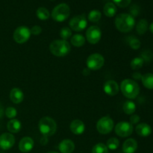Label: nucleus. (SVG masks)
<instances>
[{
    "label": "nucleus",
    "mask_w": 153,
    "mask_h": 153,
    "mask_svg": "<svg viewBox=\"0 0 153 153\" xmlns=\"http://www.w3.org/2000/svg\"><path fill=\"white\" fill-rule=\"evenodd\" d=\"M114 22L117 29L123 33L129 32L135 25L134 18L129 13H120L117 15Z\"/></svg>",
    "instance_id": "nucleus-1"
},
{
    "label": "nucleus",
    "mask_w": 153,
    "mask_h": 153,
    "mask_svg": "<svg viewBox=\"0 0 153 153\" xmlns=\"http://www.w3.org/2000/svg\"><path fill=\"white\" fill-rule=\"evenodd\" d=\"M121 92L123 96L129 100H134L140 93V87L135 81L132 79H125L120 84Z\"/></svg>",
    "instance_id": "nucleus-2"
},
{
    "label": "nucleus",
    "mask_w": 153,
    "mask_h": 153,
    "mask_svg": "<svg viewBox=\"0 0 153 153\" xmlns=\"http://www.w3.org/2000/svg\"><path fill=\"white\" fill-rule=\"evenodd\" d=\"M49 50L55 56L64 57L70 53L71 47L67 40H55L49 45Z\"/></svg>",
    "instance_id": "nucleus-3"
},
{
    "label": "nucleus",
    "mask_w": 153,
    "mask_h": 153,
    "mask_svg": "<svg viewBox=\"0 0 153 153\" xmlns=\"http://www.w3.org/2000/svg\"><path fill=\"white\" fill-rule=\"evenodd\" d=\"M38 128L43 136L50 137L56 132L57 123L50 117H43L39 121Z\"/></svg>",
    "instance_id": "nucleus-4"
},
{
    "label": "nucleus",
    "mask_w": 153,
    "mask_h": 153,
    "mask_svg": "<svg viewBox=\"0 0 153 153\" xmlns=\"http://www.w3.org/2000/svg\"><path fill=\"white\" fill-rule=\"evenodd\" d=\"M70 8L68 4L66 3H61L58 4L52 10L51 16L52 18L56 22H64L70 16Z\"/></svg>",
    "instance_id": "nucleus-5"
},
{
    "label": "nucleus",
    "mask_w": 153,
    "mask_h": 153,
    "mask_svg": "<svg viewBox=\"0 0 153 153\" xmlns=\"http://www.w3.org/2000/svg\"><path fill=\"white\" fill-rule=\"evenodd\" d=\"M114 127L113 120L108 116H105L100 118L97 123V129L102 134H108L111 133Z\"/></svg>",
    "instance_id": "nucleus-6"
},
{
    "label": "nucleus",
    "mask_w": 153,
    "mask_h": 153,
    "mask_svg": "<svg viewBox=\"0 0 153 153\" xmlns=\"http://www.w3.org/2000/svg\"><path fill=\"white\" fill-rule=\"evenodd\" d=\"M105 64V58L102 55L99 53L91 54L87 58L86 64L90 70L97 71L100 70Z\"/></svg>",
    "instance_id": "nucleus-7"
},
{
    "label": "nucleus",
    "mask_w": 153,
    "mask_h": 153,
    "mask_svg": "<svg viewBox=\"0 0 153 153\" xmlns=\"http://www.w3.org/2000/svg\"><path fill=\"white\" fill-rule=\"evenodd\" d=\"M30 28L26 26H19L15 29L13 32V37L16 43L22 44L28 41L31 37Z\"/></svg>",
    "instance_id": "nucleus-8"
},
{
    "label": "nucleus",
    "mask_w": 153,
    "mask_h": 153,
    "mask_svg": "<svg viewBox=\"0 0 153 153\" xmlns=\"http://www.w3.org/2000/svg\"><path fill=\"white\" fill-rule=\"evenodd\" d=\"M69 25L70 27V29L73 30V31H82L86 28L87 25H88V20H87V18L85 17V14L78 15L70 19Z\"/></svg>",
    "instance_id": "nucleus-9"
},
{
    "label": "nucleus",
    "mask_w": 153,
    "mask_h": 153,
    "mask_svg": "<svg viewBox=\"0 0 153 153\" xmlns=\"http://www.w3.org/2000/svg\"><path fill=\"white\" fill-rule=\"evenodd\" d=\"M133 129V125L128 122L118 123L114 128L116 134L120 137H129L132 134Z\"/></svg>",
    "instance_id": "nucleus-10"
},
{
    "label": "nucleus",
    "mask_w": 153,
    "mask_h": 153,
    "mask_svg": "<svg viewBox=\"0 0 153 153\" xmlns=\"http://www.w3.org/2000/svg\"><path fill=\"white\" fill-rule=\"evenodd\" d=\"M102 37V31L97 25L90 26L86 31V39L91 44H97Z\"/></svg>",
    "instance_id": "nucleus-11"
},
{
    "label": "nucleus",
    "mask_w": 153,
    "mask_h": 153,
    "mask_svg": "<svg viewBox=\"0 0 153 153\" xmlns=\"http://www.w3.org/2000/svg\"><path fill=\"white\" fill-rule=\"evenodd\" d=\"M15 143V137L11 133H3L0 135V148L3 150L11 149Z\"/></svg>",
    "instance_id": "nucleus-12"
},
{
    "label": "nucleus",
    "mask_w": 153,
    "mask_h": 153,
    "mask_svg": "<svg viewBox=\"0 0 153 153\" xmlns=\"http://www.w3.org/2000/svg\"><path fill=\"white\" fill-rule=\"evenodd\" d=\"M103 90L107 95L110 97H114L119 93L120 87L117 82H115L114 80H108L105 82Z\"/></svg>",
    "instance_id": "nucleus-13"
},
{
    "label": "nucleus",
    "mask_w": 153,
    "mask_h": 153,
    "mask_svg": "<svg viewBox=\"0 0 153 153\" xmlns=\"http://www.w3.org/2000/svg\"><path fill=\"white\" fill-rule=\"evenodd\" d=\"M34 140L30 137H24L19 143V149L23 153L29 152L34 148Z\"/></svg>",
    "instance_id": "nucleus-14"
},
{
    "label": "nucleus",
    "mask_w": 153,
    "mask_h": 153,
    "mask_svg": "<svg viewBox=\"0 0 153 153\" xmlns=\"http://www.w3.org/2000/svg\"><path fill=\"white\" fill-rule=\"evenodd\" d=\"M70 131L76 135H80L85 132V125L84 122L80 120H74L71 122L70 126Z\"/></svg>",
    "instance_id": "nucleus-15"
},
{
    "label": "nucleus",
    "mask_w": 153,
    "mask_h": 153,
    "mask_svg": "<svg viewBox=\"0 0 153 153\" xmlns=\"http://www.w3.org/2000/svg\"><path fill=\"white\" fill-rule=\"evenodd\" d=\"M58 149L61 153H72L75 149V143L70 139H65L58 145Z\"/></svg>",
    "instance_id": "nucleus-16"
},
{
    "label": "nucleus",
    "mask_w": 153,
    "mask_h": 153,
    "mask_svg": "<svg viewBox=\"0 0 153 153\" xmlns=\"http://www.w3.org/2000/svg\"><path fill=\"white\" fill-rule=\"evenodd\" d=\"M10 99L14 104H19L24 100V94L18 88H12L10 92Z\"/></svg>",
    "instance_id": "nucleus-17"
},
{
    "label": "nucleus",
    "mask_w": 153,
    "mask_h": 153,
    "mask_svg": "<svg viewBox=\"0 0 153 153\" xmlns=\"http://www.w3.org/2000/svg\"><path fill=\"white\" fill-rule=\"evenodd\" d=\"M137 149V142L133 138H128L123 144L124 153H134Z\"/></svg>",
    "instance_id": "nucleus-18"
},
{
    "label": "nucleus",
    "mask_w": 153,
    "mask_h": 153,
    "mask_svg": "<svg viewBox=\"0 0 153 153\" xmlns=\"http://www.w3.org/2000/svg\"><path fill=\"white\" fill-rule=\"evenodd\" d=\"M135 131L140 137H146L151 134V133H152V128L147 123H140L136 126Z\"/></svg>",
    "instance_id": "nucleus-19"
},
{
    "label": "nucleus",
    "mask_w": 153,
    "mask_h": 153,
    "mask_svg": "<svg viewBox=\"0 0 153 153\" xmlns=\"http://www.w3.org/2000/svg\"><path fill=\"white\" fill-rule=\"evenodd\" d=\"M7 128L10 133H18L22 128V124L16 119L10 120L7 124Z\"/></svg>",
    "instance_id": "nucleus-20"
},
{
    "label": "nucleus",
    "mask_w": 153,
    "mask_h": 153,
    "mask_svg": "<svg viewBox=\"0 0 153 153\" xmlns=\"http://www.w3.org/2000/svg\"><path fill=\"white\" fill-rule=\"evenodd\" d=\"M85 41H86V38L80 34H74L70 38L71 44L76 47H82V46L85 45Z\"/></svg>",
    "instance_id": "nucleus-21"
},
{
    "label": "nucleus",
    "mask_w": 153,
    "mask_h": 153,
    "mask_svg": "<svg viewBox=\"0 0 153 153\" xmlns=\"http://www.w3.org/2000/svg\"><path fill=\"white\" fill-rule=\"evenodd\" d=\"M103 11L106 16L113 17L117 13V7L113 2H108L105 4Z\"/></svg>",
    "instance_id": "nucleus-22"
},
{
    "label": "nucleus",
    "mask_w": 153,
    "mask_h": 153,
    "mask_svg": "<svg viewBox=\"0 0 153 153\" xmlns=\"http://www.w3.org/2000/svg\"><path fill=\"white\" fill-rule=\"evenodd\" d=\"M124 112L128 115H132L136 111V105L131 100H126L123 105Z\"/></svg>",
    "instance_id": "nucleus-23"
},
{
    "label": "nucleus",
    "mask_w": 153,
    "mask_h": 153,
    "mask_svg": "<svg viewBox=\"0 0 153 153\" xmlns=\"http://www.w3.org/2000/svg\"><path fill=\"white\" fill-rule=\"evenodd\" d=\"M142 83L143 86L149 90H153V74L152 73H146L142 76Z\"/></svg>",
    "instance_id": "nucleus-24"
},
{
    "label": "nucleus",
    "mask_w": 153,
    "mask_h": 153,
    "mask_svg": "<svg viewBox=\"0 0 153 153\" xmlns=\"http://www.w3.org/2000/svg\"><path fill=\"white\" fill-rule=\"evenodd\" d=\"M148 26H149L148 22L146 19H140L136 25V31H137V34H140V35L144 34L148 30Z\"/></svg>",
    "instance_id": "nucleus-25"
},
{
    "label": "nucleus",
    "mask_w": 153,
    "mask_h": 153,
    "mask_svg": "<svg viewBox=\"0 0 153 153\" xmlns=\"http://www.w3.org/2000/svg\"><path fill=\"white\" fill-rule=\"evenodd\" d=\"M36 14H37V18L39 19H40V20H46L50 16V13H49V10L46 7H39L37 10Z\"/></svg>",
    "instance_id": "nucleus-26"
},
{
    "label": "nucleus",
    "mask_w": 153,
    "mask_h": 153,
    "mask_svg": "<svg viewBox=\"0 0 153 153\" xmlns=\"http://www.w3.org/2000/svg\"><path fill=\"white\" fill-rule=\"evenodd\" d=\"M102 17V13L98 10H92L88 13V20L92 22H97L100 20Z\"/></svg>",
    "instance_id": "nucleus-27"
},
{
    "label": "nucleus",
    "mask_w": 153,
    "mask_h": 153,
    "mask_svg": "<svg viewBox=\"0 0 153 153\" xmlns=\"http://www.w3.org/2000/svg\"><path fill=\"white\" fill-rule=\"evenodd\" d=\"M143 63H144V61L140 57H137V58H134V59L131 60L130 66L133 70H138L143 67Z\"/></svg>",
    "instance_id": "nucleus-28"
},
{
    "label": "nucleus",
    "mask_w": 153,
    "mask_h": 153,
    "mask_svg": "<svg viewBox=\"0 0 153 153\" xmlns=\"http://www.w3.org/2000/svg\"><path fill=\"white\" fill-rule=\"evenodd\" d=\"M119 145L120 141L117 137H111L106 143V146L108 149L111 150H116L119 147Z\"/></svg>",
    "instance_id": "nucleus-29"
},
{
    "label": "nucleus",
    "mask_w": 153,
    "mask_h": 153,
    "mask_svg": "<svg viewBox=\"0 0 153 153\" xmlns=\"http://www.w3.org/2000/svg\"><path fill=\"white\" fill-rule=\"evenodd\" d=\"M92 153H108V149L103 143H98L93 147Z\"/></svg>",
    "instance_id": "nucleus-30"
},
{
    "label": "nucleus",
    "mask_w": 153,
    "mask_h": 153,
    "mask_svg": "<svg viewBox=\"0 0 153 153\" xmlns=\"http://www.w3.org/2000/svg\"><path fill=\"white\" fill-rule=\"evenodd\" d=\"M60 36L62 38V40H67L72 37V31L70 28L68 27H64L60 31Z\"/></svg>",
    "instance_id": "nucleus-31"
},
{
    "label": "nucleus",
    "mask_w": 153,
    "mask_h": 153,
    "mask_svg": "<svg viewBox=\"0 0 153 153\" xmlns=\"http://www.w3.org/2000/svg\"><path fill=\"white\" fill-rule=\"evenodd\" d=\"M4 114H5L6 117L7 118L12 120L14 119L16 117V115H17V111L13 107H7L5 109V111H4Z\"/></svg>",
    "instance_id": "nucleus-32"
},
{
    "label": "nucleus",
    "mask_w": 153,
    "mask_h": 153,
    "mask_svg": "<svg viewBox=\"0 0 153 153\" xmlns=\"http://www.w3.org/2000/svg\"><path fill=\"white\" fill-rule=\"evenodd\" d=\"M129 46L133 49H138L140 47V41L136 37H131L129 40Z\"/></svg>",
    "instance_id": "nucleus-33"
},
{
    "label": "nucleus",
    "mask_w": 153,
    "mask_h": 153,
    "mask_svg": "<svg viewBox=\"0 0 153 153\" xmlns=\"http://www.w3.org/2000/svg\"><path fill=\"white\" fill-rule=\"evenodd\" d=\"M153 55L152 52H150L149 50H145L144 52H143V53L141 54V57L140 58L143 60V61H146V62H149L150 61H152Z\"/></svg>",
    "instance_id": "nucleus-34"
},
{
    "label": "nucleus",
    "mask_w": 153,
    "mask_h": 153,
    "mask_svg": "<svg viewBox=\"0 0 153 153\" xmlns=\"http://www.w3.org/2000/svg\"><path fill=\"white\" fill-rule=\"evenodd\" d=\"M114 4L117 5L120 7H126L131 3V0H113Z\"/></svg>",
    "instance_id": "nucleus-35"
},
{
    "label": "nucleus",
    "mask_w": 153,
    "mask_h": 153,
    "mask_svg": "<svg viewBox=\"0 0 153 153\" xmlns=\"http://www.w3.org/2000/svg\"><path fill=\"white\" fill-rule=\"evenodd\" d=\"M129 11H130V15L134 17V16H138V14L140 13V7H139L138 5L137 4H133L129 9Z\"/></svg>",
    "instance_id": "nucleus-36"
},
{
    "label": "nucleus",
    "mask_w": 153,
    "mask_h": 153,
    "mask_svg": "<svg viewBox=\"0 0 153 153\" xmlns=\"http://www.w3.org/2000/svg\"><path fill=\"white\" fill-rule=\"evenodd\" d=\"M30 31H31V34L37 36L42 32V28L39 25H34L30 29Z\"/></svg>",
    "instance_id": "nucleus-37"
},
{
    "label": "nucleus",
    "mask_w": 153,
    "mask_h": 153,
    "mask_svg": "<svg viewBox=\"0 0 153 153\" xmlns=\"http://www.w3.org/2000/svg\"><path fill=\"white\" fill-rule=\"evenodd\" d=\"M140 120V118L138 115L132 114L131 117H130V119H129L130 123H131V125H135V124L138 123Z\"/></svg>",
    "instance_id": "nucleus-38"
},
{
    "label": "nucleus",
    "mask_w": 153,
    "mask_h": 153,
    "mask_svg": "<svg viewBox=\"0 0 153 153\" xmlns=\"http://www.w3.org/2000/svg\"><path fill=\"white\" fill-rule=\"evenodd\" d=\"M132 77L134 80H141L142 75L139 72H134L132 75Z\"/></svg>",
    "instance_id": "nucleus-39"
},
{
    "label": "nucleus",
    "mask_w": 153,
    "mask_h": 153,
    "mask_svg": "<svg viewBox=\"0 0 153 153\" xmlns=\"http://www.w3.org/2000/svg\"><path fill=\"white\" fill-rule=\"evenodd\" d=\"M48 143V137H46V136H43L42 138L40 139V143L42 145H46Z\"/></svg>",
    "instance_id": "nucleus-40"
},
{
    "label": "nucleus",
    "mask_w": 153,
    "mask_h": 153,
    "mask_svg": "<svg viewBox=\"0 0 153 153\" xmlns=\"http://www.w3.org/2000/svg\"><path fill=\"white\" fill-rule=\"evenodd\" d=\"M90 73H91V70H90L88 67L84 69V70L82 71V74H83L85 76H88Z\"/></svg>",
    "instance_id": "nucleus-41"
},
{
    "label": "nucleus",
    "mask_w": 153,
    "mask_h": 153,
    "mask_svg": "<svg viewBox=\"0 0 153 153\" xmlns=\"http://www.w3.org/2000/svg\"><path fill=\"white\" fill-rule=\"evenodd\" d=\"M4 108H3L2 105H1V102H0V119H1V118L2 117L3 115H4Z\"/></svg>",
    "instance_id": "nucleus-42"
},
{
    "label": "nucleus",
    "mask_w": 153,
    "mask_h": 153,
    "mask_svg": "<svg viewBox=\"0 0 153 153\" xmlns=\"http://www.w3.org/2000/svg\"><path fill=\"white\" fill-rule=\"evenodd\" d=\"M149 30H150L151 32L153 34V22H152V23H151V25H149Z\"/></svg>",
    "instance_id": "nucleus-43"
},
{
    "label": "nucleus",
    "mask_w": 153,
    "mask_h": 153,
    "mask_svg": "<svg viewBox=\"0 0 153 153\" xmlns=\"http://www.w3.org/2000/svg\"><path fill=\"white\" fill-rule=\"evenodd\" d=\"M46 153H58V152H55V151H50V152H46Z\"/></svg>",
    "instance_id": "nucleus-44"
},
{
    "label": "nucleus",
    "mask_w": 153,
    "mask_h": 153,
    "mask_svg": "<svg viewBox=\"0 0 153 153\" xmlns=\"http://www.w3.org/2000/svg\"></svg>",
    "instance_id": "nucleus-45"
}]
</instances>
